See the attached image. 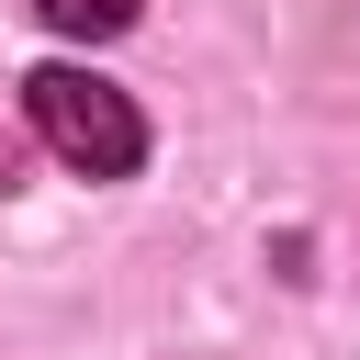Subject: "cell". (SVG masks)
I'll use <instances>...</instances> for the list:
<instances>
[{"label":"cell","mask_w":360,"mask_h":360,"mask_svg":"<svg viewBox=\"0 0 360 360\" xmlns=\"http://www.w3.org/2000/svg\"><path fill=\"white\" fill-rule=\"evenodd\" d=\"M22 124H34L45 158L79 169V180H124V169L146 158V112H135L112 79H90V68H34V79H22Z\"/></svg>","instance_id":"obj_1"},{"label":"cell","mask_w":360,"mask_h":360,"mask_svg":"<svg viewBox=\"0 0 360 360\" xmlns=\"http://www.w3.org/2000/svg\"><path fill=\"white\" fill-rule=\"evenodd\" d=\"M34 11H45L68 45H112V34L135 22V0H34Z\"/></svg>","instance_id":"obj_2"}]
</instances>
